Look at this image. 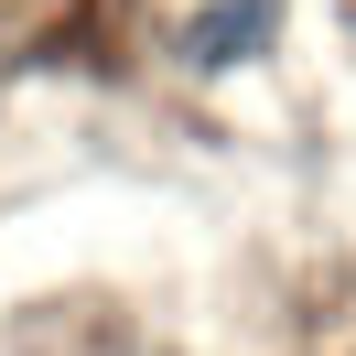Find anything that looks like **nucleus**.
Returning a JSON list of instances; mask_svg holds the SVG:
<instances>
[{
  "label": "nucleus",
  "mask_w": 356,
  "mask_h": 356,
  "mask_svg": "<svg viewBox=\"0 0 356 356\" xmlns=\"http://www.w3.org/2000/svg\"><path fill=\"white\" fill-rule=\"evenodd\" d=\"M270 33H281V0H205L195 22H184V54L195 65H248Z\"/></svg>",
  "instance_id": "nucleus-1"
}]
</instances>
